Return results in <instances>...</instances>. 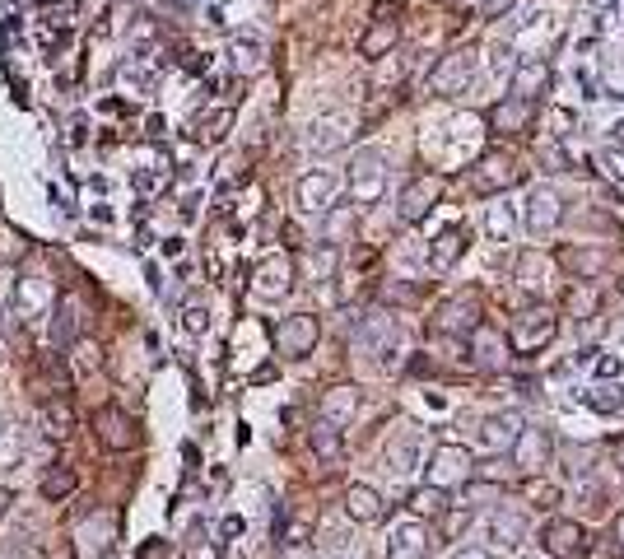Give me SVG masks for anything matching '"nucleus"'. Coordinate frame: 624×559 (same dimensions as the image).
<instances>
[{"label": "nucleus", "instance_id": "nucleus-16", "mask_svg": "<svg viewBox=\"0 0 624 559\" xmlns=\"http://www.w3.org/2000/svg\"><path fill=\"white\" fill-rule=\"evenodd\" d=\"M508 452H513V462L522 466V471H541V466L550 462V434H545V429H522Z\"/></svg>", "mask_w": 624, "mask_h": 559}, {"label": "nucleus", "instance_id": "nucleus-18", "mask_svg": "<svg viewBox=\"0 0 624 559\" xmlns=\"http://www.w3.org/2000/svg\"><path fill=\"white\" fill-rule=\"evenodd\" d=\"M466 247H471V229H466V224H452V229H443V233H438V243L429 247V261H434V271H448V266L462 257Z\"/></svg>", "mask_w": 624, "mask_h": 559}, {"label": "nucleus", "instance_id": "nucleus-45", "mask_svg": "<svg viewBox=\"0 0 624 559\" xmlns=\"http://www.w3.org/2000/svg\"><path fill=\"white\" fill-rule=\"evenodd\" d=\"M14 285H19V266L5 261V266H0V303H5V308H10V299H14Z\"/></svg>", "mask_w": 624, "mask_h": 559}, {"label": "nucleus", "instance_id": "nucleus-50", "mask_svg": "<svg viewBox=\"0 0 624 559\" xmlns=\"http://www.w3.org/2000/svg\"><path fill=\"white\" fill-rule=\"evenodd\" d=\"M452 559H494V555H489V550H480V546H462Z\"/></svg>", "mask_w": 624, "mask_h": 559}, {"label": "nucleus", "instance_id": "nucleus-24", "mask_svg": "<svg viewBox=\"0 0 624 559\" xmlns=\"http://www.w3.org/2000/svg\"><path fill=\"white\" fill-rule=\"evenodd\" d=\"M345 513L354 522H378L382 518V494L373 485H350L345 490Z\"/></svg>", "mask_w": 624, "mask_h": 559}, {"label": "nucleus", "instance_id": "nucleus-38", "mask_svg": "<svg viewBox=\"0 0 624 559\" xmlns=\"http://www.w3.org/2000/svg\"><path fill=\"white\" fill-rule=\"evenodd\" d=\"M564 266H569L578 280H592V275L606 266V257H597V252H564Z\"/></svg>", "mask_w": 624, "mask_h": 559}, {"label": "nucleus", "instance_id": "nucleus-37", "mask_svg": "<svg viewBox=\"0 0 624 559\" xmlns=\"http://www.w3.org/2000/svg\"><path fill=\"white\" fill-rule=\"evenodd\" d=\"M331 275H336V247L322 243V247H317V252L308 257V280H312V285H326Z\"/></svg>", "mask_w": 624, "mask_h": 559}, {"label": "nucleus", "instance_id": "nucleus-41", "mask_svg": "<svg viewBox=\"0 0 624 559\" xmlns=\"http://www.w3.org/2000/svg\"><path fill=\"white\" fill-rule=\"evenodd\" d=\"M583 555L587 559H620V541H611V536H592V541H583Z\"/></svg>", "mask_w": 624, "mask_h": 559}, {"label": "nucleus", "instance_id": "nucleus-1", "mask_svg": "<svg viewBox=\"0 0 624 559\" xmlns=\"http://www.w3.org/2000/svg\"><path fill=\"white\" fill-rule=\"evenodd\" d=\"M56 285L47 275H24L19 271V285H14V299H10V313L24 317V322H42V317H52L56 308Z\"/></svg>", "mask_w": 624, "mask_h": 559}, {"label": "nucleus", "instance_id": "nucleus-11", "mask_svg": "<svg viewBox=\"0 0 624 559\" xmlns=\"http://www.w3.org/2000/svg\"><path fill=\"white\" fill-rule=\"evenodd\" d=\"M443 336H471L475 327H480V303L466 294V299H452L438 308V322H434Z\"/></svg>", "mask_w": 624, "mask_h": 559}, {"label": "nucleus", "instance_id": "nucleus-21", "mask_svg": "<svg viewBox=\"0 0 624 559\" xmlns=\"http://www.w3.org/2000/svg\"><path fill=\"white\" fill-rule=\"evenodd\" d=\"M513 182H522V168L513 159H485V164L475 168V191H503V187H513Z\"/></svg>", "mask_w": 624, "mask_h": 559}, {"label": "nucleus", "instance_id": "nucleus-4", "mask_svg": "<svg viewBox=\"0 0 624 559\" xmlns=\"http://www.w3.org/2000/svg\"><path fill=\"white\" fill-rule=\"evenodd\" d=\"M89 424H94V438H98V443H103L108 452H131V448L140 443L136 420H131L122 406H98Z\"/></svg>", "mask_w": 624, "mask_h": 559}, {"label": "nucleus", "instance_id": "nucleus-27", "mask_svg": "<svg viewBox=\"0 0 624 559\" xmlns=\"http://www.w3.org/2000/svg\"><path fill=\"white\" fill-rule=\"evenodd\" d=\"M392 47H396V19H378V24L359 38V56H368V61H382Z\"/></svg>", "mask_w": 624, "mask_h": 559}, {"label": "nucleus", "instance_id": "nucleus-13", "mask_svg": "<svg viewBox=\"0 0 624 559\" xmlns=\"http://www.w3.org/2000/svg\"><path fill=\"white\" fill-rule=\"evenodd\" d=\"M541 546H545V555H555V559H564V555H578V550H583V527H578V522H569V518H555V522H545V532H541Z\"/></svg>", "mask_w": 624, "mask_h": 559}, {"label": "nucleus", "instance_id": "nucleus-7", "mask_svg": "<svg viewBox=\"0 0 624 559\" xmlns=\"http://www.w3.org/2000/svg\"><path fill=\"white\" fill-rule=\"evenodd\" d=\"M387 187V168H382V154L378 150H359L350 159V196L359 205H373Z\"/></svg>", "mask_w": 624, "mask_h": 559}, {"label": "nucleus", "instance_id": "nucleus-52", "mask_svg": "<svg viewBox=\"0 0 624 559\" xmlns=\"http://www.w3.org/2000/svg\"><path fill=\"white\" fill-rule=\"evenodd\" d=\"M145 42H154V24H136V47H145Z\"/></svg>", "mask_w": 624, "mask_h": 559}, {"label": "nucleus", "instance_id": "nucleus-51", "mask_svg": "<svg viewBox=\"0 0 624 559\" xmlns=\"http://www.w3.org/2000/svg\"><path fill=\"white\" fill-rule=\"evenodd\" d=\"M10 508H14V490H10V485H0V518H5Z\"/></svg>", "mask_w": 624, "mask_h": 559}, {"label": "nucleus", "instance_id": "nucleus-29", "mask_svg": "<svg viewBox=\"0 0 624 559\" xmlns=\"http://www.w3.org/2000/svg\"><path fill=\"white\" fill-rule=\"evenodd\" d=\"M308 443H312V452H317L322 462H340V452H345V434H340L336 424H326V420L312 424Z\"/></svg>", "mask_w": 624, "mask_h": 559}, {"label": "nucleus", "instance_id": "nucleus-34", "mask_svg": "<svg viewBox=\"0 0 624 559\" xmlns=\"http://www.w3.org/2000/svg\"><path fill=\"white\" fill-rule=\"evenodd\" d=\"M229 56H233V70H238V75H257L261 70V42L257 38H233Z\"/></svg>", "mask_w": 624, "mask_h": 559}, {"label": "nucleus", "instance_id": "nucleus-26", "mask_svg": "<svg viewBox=\"0 0 624 559\" xmlns=\"http://www.w3.org/2000/svg\"><path fill=\"white\" fill-rule=\"evenodd\" d=\"M70 350V359H66V369H70V378H89V373H98L103 369V345L98 341H89V336H80L75 345H66Z\"/></svg>", "mask_w": 624, "mask_h": 559}, {"label": "nucleus", "instance_id": "nucleus-36", "mask_svg": "<svg viewBox=\"0 0 624 559\" xmlns=\"http://www.w3.org/2000/svg\"><path fill=\"white\" fill-rule=\"evenodd\" d=\"M485 229H489V238L494 243H508L513 238V229H517V215H513V205H489V219H485Z\"/></svg>", "mask_w": 624, "mask_h": 559}, {"label": "nucleus", "instance_id": "nucleus-33", "mask_svg": "<svg viewBox=\"0 0 624 559\" xmlns=\"http://www.w3.org/2000/svg\"><path fill=\"white\" fill-rule=\"evenodd\" d=\"M410 513H420V518H443V513H448V490H434V485L415 490L410 494Z\"/></svg>", "mask_w": 624, "mask_h": 559}, {"label": "nucleus", "instance_id": "nucleus-17", "mask_svg": "<svg viewBox=\"0 0 624 559\" xmlns=\"http://www.w3.org/2000/svg\"><path fill=\"white\" fill-rule=\"evenodd\" d=\"M424 555H429V527L424 522H401L392 532L387 559H424Z\"/></svg>", "mask_w": 624, "mask_h": 559}, {"label": "nucleus", "instance_id": "nucleus-3", "mask_svg": "<svg viewBox=\"0 0 624 559\" xmlns=\"http://www.w3.org/2000/svg\"><path fill=\"white\" fill-rule=\"evenodd\" d=\"M75 541H70V550H75V559H108L112 550V536H117V522H112V513H89V518L75 522Z\"/></svg>", "mask_w": 624, "mask_h": 559}, {"label": "nucleus", "instance_id": "nucleus-25", "mask_svg": "<svg viewBox=\"0 0 624 559\" xmlns=\"http://www.w3.org/2000/svg\"><path fill=\"white\" fill-rule=\"evenodd\" d=\"M354 410H359V392H354V387H331V392L322 396V420L336 424V429L354 420Z\"/></svg>", "mask_w": 624, "mask_h": 559}, {"label": "nucleus", "instance_id": "nucleus-2", "mask_svg": "<svg viewBox=\"0 0 624 559\" xmlns=\"http://www.w3.org/2000/svg\"><path fill=\"white\" fill-rule=\"evenodd\" d=\"M555 313L550 308H527V313L513 317V331H508V350H517V355H536L541 345L555 341Z\"/></svg>", "mask_w": 624, "mask_h": 559}, {"label": "nucleus", "instance_id": "nucleus-31", "mask_svg": "<svg viewBox=\"0 0 624 559\" xmlns=\"http://www.w3.org/2000/svg\"><path fill=\"white\" fill-rule=\"evenodd\" d=\"M345 140H350V136L340 131V122H312L308 136H303V145H308L312 154H336Z\"/></svg>", "mask_w": 624, "mask_h": 559}, {"label": "nucleus", "instance_id": "nucleus-35", "mask_svg": "<svg viewBox=\"0 0 624 559\" xmlns=\"http://www.w3.org/2000/svg\"><path fill=\"white\" fill-rule=\"evenodd\" d=\"M345 233H354V215H350V205H331V210H326V224H322V238L331 247L340 243V238H345Z\"/></svg>", "mask_w": 624, "mask_h": 559}, {"label": "nucleus", "instance_id": "nucleus-32", "mask_svg": "<svg viewBox=\"0 0 624 559\" xmlns=\"http://www.w3.org/2000/svg\"><path fill=\"white\" fill-rule=\"evenodd\" d=\"M527 536V518L517 513V508H499L494 513V541H503V546H517Z\"/></svg>", "mask_w": 624, "mask_h": 559}, {"label": "nucleus", "instance_id": "nucleus-20", "mask_svg": "<svg viewBox=\"0 0 624 559\" xmlns=\"http://www.w3.org/2000/svg\"><path fill=\"white\" fill-rule=\"evenodd\" d=\"M52 331H56V341L61 345H75L84 336V308L75 299H66V294H61V299H56V308H52Z\"/></svg>", "mask_w": 624, "mask_h": 559}, {"label": "nucleus", "instance_id": "nucleus-30", "mask_svg": "<svg viewBox=\"0 0 624 559\" xmlns=\"http://www.w3.org/2000/svg\"><path fill=\"white\" fill-rule=\"evenodd\" d=\"M24 466V429L19 424H0V476H10Z\"/></svg>", "mask_w": 624, "mask_h": 559}, {"label": "nucleus", "instance_id": "nucleus-5", "mask_svg": "<svg viewBox=\"0 0 624 559\" xmlns=\"http://www.w3.org/2000/svg\"><path fill=\"white\" fill-rule=\"evenodd\" d=\"M564 219V205H559V191L555 187H531L527 191V205H522V224H527L531 238H550Z\"/></svg>", "mask_w": 624, "mask_h": 559}, {"label": "nucleus", "instance_id": "nucleus-46", "mask_svg": "<svg viewBox=\"0 0 624 559\" xmlns=\"http://www.w3.org/2000/svg\"><path fill=\"white\" fill-rule=\"evenodd\" d=\"M0 559H42V550L33 541H10V546L0 550Z\"/></svg>", "mask_w": 624, "mask_h": 559}, {"label": "nucleus", "instance_id": "nucleus-44", "mask_svg": "<svg viewBox=\"0 0 624 559\" xmlns=\"http://www.w3.org/2000/svg\"><path fill=\"white\" fill-rule=\"evenodd\" d=\"M587 401H592V406L601 410V415H606V410H620L624 406V396H620V387H597V392L587 396Z\"/></svg>", "mask_w": 624, "mask_h": 559}, {"label": "nucleus", "instance_id": "nucleus-55", "mask_svg": "<svg viewBox=\"0 0 624 559\" xmlns=\"http://www.w3.org/2000/svg\"><path fill=\"white\" fill-rule=\"evenodd\" d=\"M396 5H401V0H396Z\"/></svg>", "mask_w": 624, "mask_h": 559}, {"label": "nucleus", "instance_id": "nucleus-48", "mask_svg": "<svg viewBox=\"0 0 624 559\" xmlns=\"http://www.w3.org/2000/svg\"><path fill=\"white\" fill-rule=\"evenodd\" d=\"M182 327H187L191 336H201V331L210 327V313H205V308H187V317H182Z\"/></svg>", "mask_w": 624, "mask_h": 559}, {"label": "nucleus", "instance_id": "nucleus-19", "mask_svg": "<svg viewBox=\"0 0 624 559\" xmlns=\"http://www.w3.org/2000/svg\"><path fill=\"white\" fill-rule=\"evenodd\" d=\"M489 122H494V131H499V136H522V131L531 126V103H522V98L508 94L499 108L489 112Z\"/></svg>", "mask_w": 624, "mask_h": 559}, {"label": "nucleus", "instance_id": "nucleus-22", "mask_svg": "<svg viewBox=\"0 0 624 559\" xmlns=\"http://www.w3.org/2000/svg\"><path fill=\"white\" fill-rule=\"evenodd\" d=\"M38 415H42V424H47V438H70V429H75V406H70L66 396H47L38 406Z\"/></svg>", "mask_w": 624, "mask_h": 559}, {"label": "nucleus", "instance_id": "nucleus-8", "mask_svg": "<svg viewBox=\"0 0 624 559\" xmlns=\"http://www.w3.org/2000/svg\"><path fill=\"white\" fill-rule=\"evenodd\" d=\"M466 480H471V452L457 448V443L434 448V462H429V485H434V490H452V485H466Z\"/></svg>", "mask_w": 624, "mask_h": 559}, {"label": "nucleus", "instance_id": "nucleus-49", "mask_svg": "<svg viewBox=\"0 0 624 559\" xmlns=\"http://www.w3.org/2000/svg\"><path fill=\"white\" fill-rule=\"evenodd\" d=\"M280 559H317V550H312L308 541H285V546H280Z\"/></svg>", "mask_w": 624, "mask_h": 559}, {"label": "nucleus", "instance_id": "nucleus-23", "mask_svg": "<svg viewBox=\"0 0 624 559\" xmlns=\"http://www.w3.org/2000/svg\"><path fill=\"white\" fill-rule=\"evenodd\" d=\"M475 336V364H480V369H503V364H508V341H503L499 331H489V327H475L471 331Z\"/></svg>", "mask_w": 624, "mask_h": 559}, {"label": "nucleus", "instance_id": "nucleus-53", "mask_svg": "<svg viewBox=\"0 0 624 559\" xmlns=\"http://www.w3.org/2000/svg\"><path fill=\"white\" fill-rule=\"evenodd\" d=\"M611 452H615V466H620V471H624V438H620V443H615Z\"/></svg>", "mask_w": 624, "mask_h": 559}, {"label": "nucleus", "instance_id": "nucleus-12", "mask_svg": "<svg viewBox=\"0 0 624 559\" xmlns=\"http://www.w3.org/2000/svg\"><path fill=\"white\" fill-rule=\"evenodd\" d=\"M471 80H475V56L471 52L443 56V61H438V70H434V89H438V94H462Z\"/></svg>", "mask_w": 624, "mask_h": 559}, {"label": "nucleus", "instance_id": "nucleus-9", "mask_svg": "<svg viewBox=\"0 0 624 559\" xmlns=\"http://www.w3.org/2000/svg\"><path fill=\"white\" fill-rule=\"evenodd\" d=\"M336 173H326V168H312V173H303L299 187H294V201H299V210H308V215H326L331 205H336Z\"/></svg>", "mask_w": 624, "mask_h": 559}, {"label": "nucleus", "instance_id": "nucleus-42", "mask_svg": "<svg viewBox=\"0 0 624 559\" xmlns=\"http://www.w3.org/2000/svg\"><path fill=\"white\" fill-rule=\"evenodd\" d=\"M229 126H233V112H210V117L201 122V136L205 140H224L229 136Z\"/></svg>", "mask_w": 624, "mask_h": 559}, {"label": "nucleus", "instance_id": "nucleus-40", "mask_svg": "<svg viewBox=\"0 0 624 559\" xmlns=\"http://www.w3.org/2000/svg\"><path fill=\"white\" fill-rule=\"evenodd\" d=\"M485 499H499V490L494 485H485V480H466L462 485V508L471 513V508H480Z\"/></svg>", "mask_w": 624, "mask_h": 559}, {"label": "nucleus", "instance_id": "nucleus-28", "mask_svg": "<svg viewBox=\"0 0 624 559\" xmlns=\"http://www.w3.org/2000/svg\"><path fill=\"white\" fill-rule=\"evenodd\" d=\"M75 485H80L75 466H52V471L38 480V494L47 499V504H61V499H70V494H75Z\"/></svg>", "mask_w": 624, "mask_h": 559}, {"label": "nucleus", "instance_id": "nucleus-54", "mask_svg": "<svg viewBox=\"0 0 624 559\" xmlns=\"http://www.w3.org/2000/svg\"><path fill=\"white\" fill-rule=\"evenodd\" d=\"M615 541H620V546H624V513H620V518H615Z\"/></svg>", "mask_w": 624, "mask_h": 559}, {"label": "nucleus", "instance_id": "nucleus-10", "mask_svg": "<svg viewBox=\"0 0 624 559\" xmlns=\"http://www.w3.org/2000/svg\"><path fill=\"white\" fill-rule=\"evenodd\" d=\"M443 196V178L438 173H424V178H410L401 187V219H424Z\"/></svg>", "mask_w": 624, "mask_h": 559}, {"label": "nucleus", "instance_id": "nucleus-47", "mask_svg": "<svg viewBox=\"0 0 624 559\" xmlns=\"http://www.w3.org/2000/svg\"><path fill=\"white\" fill-rule=\"evenodd\" d=\"M466 522H471V513H466V508H452V513H443V532L457 536V532H466Z\"/></svg>", "mask_w": 624, "mask_h": 559}, {"label": "nucleus", "instance_id": "nucleus-43", "mask_svg": "<svg viewBox=\"0 0 624 559\" xmlns=\"http://www.w3.org/2000/svg\"><path fill=\"white\" fill-rule=\"evenodd\" d=\"M527 499L536 508H555L559 504V490H555V485H545V480H527Z\"/></svg>", "mask_w": 624, "mask_h": 559}, {"label": "nucleus", "instance_id": "nucleus-39", "mask_svg": "<svg viewBox=\"0 0 624 559\" xmlns=\"http://www.w3.org/2000/svg\"><path fill=\"white\" fill-rule=\"evenodd\" d=\"M420 299H424V294L415 285H396V280L382 285V303H392V308H415Z\"/></svg>", "mask_w": 624, "mask_h": 559}, {"label": "nucleus", "instance_id": "nucleus-6", "mask_svg": "<svg viewBox=\"0 0 624 559\" xmlns=\"http://www.w3.org/2000/svg\"><path fill=\"white\" fill-rule=\"evenodd\" d=\"M317 336H322V322L312 313H294L285 317L280 327H275V350L285 359H308L312 345H317Z\"/></svg>", "mask_w": 624, "mask_h": 559}, {"label": "nucleus", "instance_id": "nucleus-15", "mask_svg": "<svg viewBox=\"0 0 624 559\" xmlns=\"http://www.w3.org/2000/svg\"><path fill=\"white\" fill-rule=\"evenodd\" d=\"M517 434H522V415H517V410H499V415H489L485 420L480 443H485L489 452H508L517 443Z\"/></svg>", "mask_w": 624, "mask_h": 559}, {"label": "nucleus", "instance_id": "nucleus-14", "mask_svg": "<svg viewBox=\"0 0 624 559\" xmlns=\"http://www.w3.org/2000/svg\"><path fill=\"white\" fill-rule=\"evenodd\" d=\"M294 285V261L289 257H266L257 271V294L261 299H285Z\"/></svg>", "mask_w": 624, "mask_h": 559}]
</instances>
